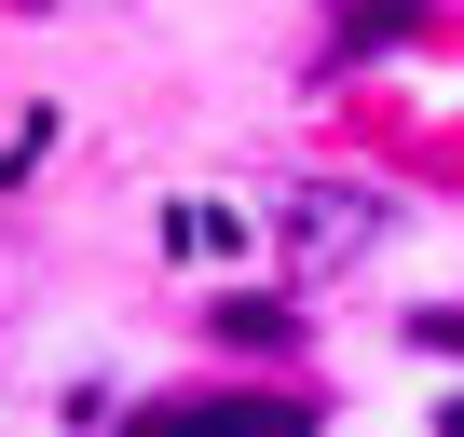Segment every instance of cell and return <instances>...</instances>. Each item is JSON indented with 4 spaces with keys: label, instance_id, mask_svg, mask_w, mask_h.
Masks as SVG:
<instances>
[{
    "label": "cell",
    "instance_id": "obj_1",
    "mask_svg": "<svg viewBox=\"0 0 464 437\" xmlns=\"http://www.w3.org/2000/svg\"><path fill=\"white\" fill-rule=\"evenodd\" d=\"M164 233H178L191 260H232V247H246V218H232V205H178V218H164Z\"/></svg>",
    "mask_w": 464,
    "mask_h": 437
},
{
    "label": "cell",
    "instance_id": "obj_2",
    "mask_svg": "<svg viewBox=\"0 0 464 437\" xmlns=\"http://www.w3.org/2000/svg\"><path fill=\"white\" fill-rule=\"evenodd\" d=\"M410 15H423V0H355V15H342V42H396Z\"/></svg>",
    "mask_w": 464,
    "mask_h": 437
},
{
    "label": "cell",
    "instance_id": "obj_3",
    "mask_svg": "<svg viewBox=\"0 0 464 437\" xmlns=\"http://www.w3.org/2000/svg\"><path fill=\"white\" fill-rule=\"evenodd\" d=\"M42 137H55L42 110H0V178H14V164H42Z\"/></svg>",
    "mask_w": 464,
    "mask_h": 437
}]
</instances>
